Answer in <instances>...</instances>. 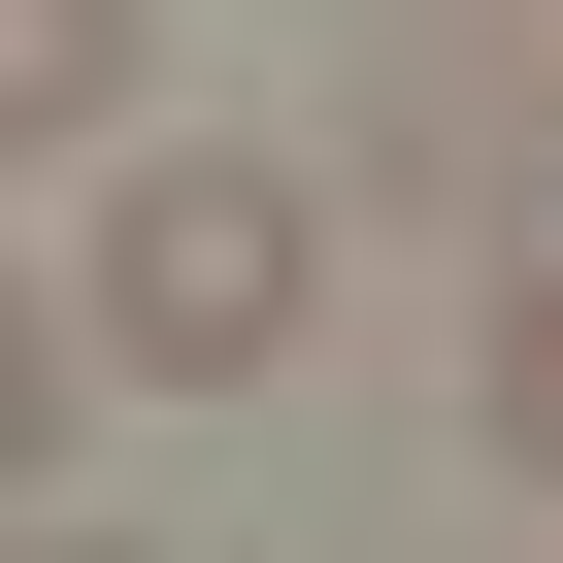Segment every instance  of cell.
I'll return each mask as SVG.
<instances>
[{
  "mask_svg": "<svg viewBox=\"0 0 563 563\" xmlns=\"http://www.w3.org/2000/svg\"><path fill=\"white\" fill-rule=\"evenodd\" d=\"M67 299H100L133 398H265V365H299V299H332V199L265 166V133H166V166L67 232Z\"/></svg>",
  "mask_w": 563,
  "mask_h": 563,
  "instance_id": "6da1fadb",
  "label": "cell"
},
{
  "mask_svg": "<svg viewBox=\"0 0 563 563\" xmlns=\"http://www.w3.org/2000/svg\"><path fill=\"white\" fill-rule=\"evenodd\" d=\"M100 100H133V0H0V133L100 166Z\"/></svg>",
  "mask_w": 563,
  "mask_h": 563,
  "instance_id": "7a4b0ae2",
  "label": "cell"
},
{
  "mask_svg": "<svg viewBox=\"0 0 563 563\" xmlns=\"http://www.w3.org/2000/svg\"><path fill=\"white\" fill-rule=\"evenodd\" d=\"M464 398H497V464H563V199L497 232V365H464Z\"/></svg>",
  "mask_w": 563,
  "mask_h": 563,
  "instance_id": "3957f363",
  "label": "cell"
},
{
  "mask_svg": "<svg viewBox=\"0 0 563 563\" xmlns=\"http://www.w3.org/2000/svg\"><path fill=\"white\" fill-rule=\"evenodd\" d=\"M34 563H133V530H100V497H34Z\"/></svg>",
  "mask_w": 563,
  "mask_h": 563,
  "instance_id": "277c9868",
  "label": "cell"
}]
</instances>
